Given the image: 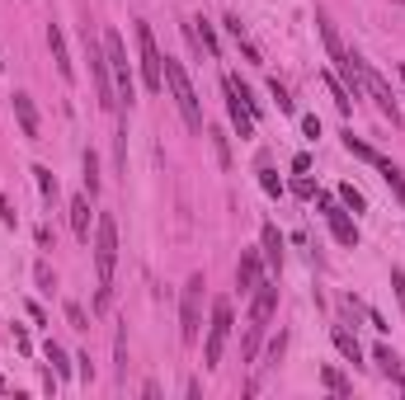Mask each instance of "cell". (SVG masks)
<instances>
[{
	"label": "cell",
	"mask_w": 405,
	"mask_h": 400,
	"mask_svg": "<svg viewBox=\"0 0 405 400\" xmlns=\"http://www.w3.org/2000/svg\"><path fill=\"white\" fill-rule=\"evenodd\" d=\"M113 264H118V221L109 212L94 226V269H99V307H109V288H113Z\"/></svg>",
	"instance_id": "1"
},
{
	"label": "cell",
	"mask_w": 405,
	"mask_h": 400,
	"mask_svg": "<svg viewBox=\"0 0 405 400\" xmlns=\"http://www.w3.org/2000/svg\"><path fill=\"white\" fill-rule=\"evenodd\" d=\"M165 90L174 94V104H179V113H184V123L198 132L202 127V108H198V94H193V85H188V71L174 57H165Z\"/></svg>",
	"instance_id": "2"
},
{
	"label": "cell",
	"mask_w": 405,
	"mask_h": 400,
	"mask_svg": "<svg viewBox=\"0 0 405 400\" xmlns=\"http://www.w3.org/2000/svg\"><path fill=\"white\" fill-rule=\"evenodd\" d=\"M104 57H109V76H113V94H118V108L137 99V85H132V66H127V52H123V38L118 33H104Z\"/></svg>",
	"instance_id": "3"
},
{
	"label": "cell",
	"mask_w": 405,
	"mask_h": 400,
	"mask_svg": "<svg viewBox=\"0 0 405 400\" xmlns=\"http://www.w3.org/2000/svg\"><path fill=\"white\" fill-rule=\"evenodd\" d=\"M137 52H141V85L151 94H160L165 90V57H160V47H156L151 24H141V19H137Z\"/></svg>",
	"instance_id": "4"
},
{
	"label": "cell",
	"mask_w": 405,
	"mask_h": 400,
	"mask_svg": "<svg viewBox=\"0 0 405 400\" xmlns=\"http://www.w3.org/2000/svg\"><path fill=\"white\" fill-rule=\"evenodd\" d=\"M274 307H278V288H274V283H264V278H259V288H255V302H250L245 358H255V349H259V335H264V325H269V316H274Z\"/></svg>",
	"instance_id": "5"
},
{
	"label": "cell",
	"mask_w": 405,
	"mask_h": 400,
	"mask_svg": "<svg viewBox=\"0 0 405 400\" xmlns=\"http://www.w3.org/2000/svg\"><path fill=\"white\" fill-rule=\"evenodd\" d=\"M202 273H193L184 283V297H179V339L184 344H193V339L202 335Z\"/></svg>",
	"instance_id": "6"
},
{
	"label": "cell",
	"mask_w": 405,
	"mask_h": 400,
	"mask_svg": "<svg viewBox=\"0 0 405 400\" xmlns=\"http://www.w3.org/2000/svg\"><path fill=\"white\" fill-rule=\"evenodd\" d=\"M226 335H231V302L217 297L212 302V325H207V349H202V368H217L226 354Z\"/></svg>",
	"instance_id": "7"
},
{
	"label": "cell",
	"mask_w": 405,
	"mask_h": 400,
	"mask_svg": "<svg viewBox=\"0 0 405 400\" xmlns=\"http://www.w3.org/2000/svg\"><path fill=\"white\" fill-rule=\"evenodd\" d=\"M85 52H90V71H94V90H99V104H104V108H118L113 76H109V57H104V38H90V29H85Z\"/></svg>",
	"instance_id": "8"
},
{
	"label": "cell",
	"mask_w": 405,
	"mask_h": 400,
	"mask_svg": "<svg viewBox=\"0 0 405 400\" xmlns=\"http://www.w3.org/2000/svg\"><path fill=\"white\" fill-rule=\"evenodd\" d=\"M316 202H321V212H326V221H330V231H335V240H340L344 250H359V226H354L349 207H344L340 198H330V193H316Z\"/></svg>",
	"instance_id": "9"
},
{
	"label": "cell",
	"mask_w": 405,
	"mask_h": 400,
	"mask_svg": "<svg viewBox=\"0 0 405 400\" xmlns=\"http://www.w3.org/2000/svg\"><path fill=\"white\" fill-rule=\"evenodd\" d=\"M221 90H226V113H231V127L240 132V137H255V108L245 104V85L236 76L221 80Z\"/></svg>",
	"instance_id": "10"
},
{
	"label": "cell",
	"mask_w": 405,
	"mask_h": 400,
	"mask_svg": "<svg viewBox=\"0 0 405 400\" xmlns=\"http://www.w3.org/2000/svg\"><path fill=\"white\" fill-rule=\"evenodd\" d=\"M354 66H359V80H363V90H368V94H373V99H377V108L387 113L391 123H401V104H396V94L387 90V80L377 76V71H373V66H368V62H363V57H354Z\"/></svg>",
	"instance_id": "11"
},
{
	"label": "cell",
	"mask_w": 405,
	"mask_h": 400,
	"mask_svg": "<svg viewBox=\"0 0 405 400\" xmlns=\"http://www.w3.org/2000/svg\"><path fill=\"white\" fill-rule=\"evenodd\" d=\"M10 104H15V118H19V132L29 141H38V108H33V99L24 90H15L10 94Z\"/></svg>",
	"instance_id": "12"
},
{
	"label": "cell",
	"mask_w": 405,
	"mask_h": 400,
	"mask_svg": "<svg viewBox=\"0 0 405 400\" xmlns=\"http://www.w3.org/2000/svg\"><path fill=\"white\" fill-rule=\"evenodd\" d=\"M47 52H52V62H57V71H62V80L76 76V66H71V52H66V38L57 24H47Z\"/></svg>",
	"instance_id": "13"
},
{
	"label": "cell",
	"mask_w": 405,
	"mask_h": 400,
	"mask_svg": "<svg viewBox=\"0 0 405 400\" xmlns=\"http://www.w3.org/2000/svg\"><path fill=\"white\" fill-rule=\"evenodd\" d=\"M236 288H240V292H255V288H259V254H255V250H245L240 264H236Z\"/></svg>",
	"instance_id": "14"
},
{
	"label": "cell",
	"mask_w": 405,
	"mask_h": 400,
	"mask_svg": "<svg viewBox=\"0 0 405 400\" xmlns=\"http://www.w3.org/2000/svg\"><path fill=\"white\" fill-rule=\"evenodd\" d=\"M71 231H76L80 240H90V193L71 198Z\"/></svg>",
	"instance_id": "15"
},
{
	"label": "cell",
	"mask_w": 405,
	"mask_h": 400,
	"mask_svg": "<svg viewBox=\"0 0 405 400\" xmlns=\"http://www.w3.org/2000/svg\"><path fill=\"white\" fill-rule=\"evenodd\" d=\"M188 38H193L207 57H221V43H217V33H212V24H202V19H198V24H188Z\"/></svg>",
	"instance_id": "16"
},
{
	"label": "cell",
	"mask_w": 405,
	"mask_h": 400,
	"mask_svg": "<svg viewBox=\"0 0 405 400\" xmlns=\"http://www.w3.org/2000/svg\"><path fill=\"white\" fill-rule=\"evenodd\" d=\"M264 259H269V269H283V236H278V226H264Z\"/></svg>",
	"instance_id": "17"
},
{
	"label": "cell",
	"mask_w": 405,
	"mask_h": 400,
	"mask_svg": "<svg viewBox=\"0 0 405 400\" xmlns=\"http://www.w3.org/2000/svg\"><path fill=\"white\" fill-rule=\"evenodd\" d=\"M29 174H33V184H38V193H43L47 202H57V174H52L47 165H33Z\"/></svg>",
	"instance_id": "18"
},
{
	"label": "cell",
	"mask_w": 405,
	"mask_h": 400,
	"mask_svg": "<svg viewBox=\"0 0 405 400\" xmlns=\"http://www.w3.org/2000/svg\"><path fill=\"white\" fill-rule=\"evenodd\" d=\"M335 349H340V354L349 358L354 368H359V363H363V349H359V339L349 335V330H335Z\"/></svg>",
	"instance_id": "19"
},
{
	"label": "cell",
	"mask_w": 405,
	"mask_h": 400,
	"mask_svg": "<svg viewBox=\"0 0 405 400\" xmlns=\"http://www.w3.org/2000/svg\"><path fill=\"white\" fill-rule=\"evenodd\" d=\"M321 386H326V391H335V396H349V391H354V386H349V377H344L340 368H321Z\"/></svg>",
	"instance_id": "20"
},
{
	"label": "cell",
	"mask_w": 405,
	"mask_h": 400,
	"mask_svg": "<svg viewBox=\"0 0 405 400\" xmlns=\"http://www.w3.org/2000/svg\"><path fill=\"white\" fill-rule=\"evenodd\" d=\"M226 29H231V38H236V43H240V47H245V57H250V62H259V47H255V43H250V33H245V24H240V19H226Z\"/></svg>",
	"instance_id": "21"
},
{
	"label": "cell",
	"mask_w": 405,
	"mask_h": 400,
	"mask_svg": "<svg viewBox=\"0 0 405 400\" xmlns=\"http://www.w3.org/2000/svg\"><path fill=\"white\" fill-rule=\"evenodd\" d=\"M344 151H349V155H359V160H373V165H377V151L368 146V141H359L354 132H344Z\"/></svg>",
	"instance_id": "22"
},
{
	"label": "cell",
	"mask_w": 405,
	"mask_h": 400,
	"mask_svg": "<svg viewBox=\"0 0 405 400\" xmlns=\"http://www.w3.org/2000/svg\"><path fill=\"white\" fill-rule=\"evenodd\" d=\"M377 169H382V179H387V184L396 188V198H401V193H405V174L391 165V160H382V155H377Z\"/></svg>",
	"instance_id": "23"
},
{
	"label": "cell",
	"mask_w": 405,
	"mask_h": 400,
	"mask_svg": "<svg viewBox=\"0 0 405 400\" xmlns=\"http://www.w3.org/2000/svg\"><path fill=\"white\" fill-rule=\"evenodd\" d=\"M85 193H99V160H94V151H85Z\"/></svg>",
	"instance_id": "24"
},
{
	"label": "cell",
	"mask_w": 405,
	"mask_h": 400,
	"mask_svg": "<svg viewBox=\"0 0 405 400\" xmlns=\"http://www.w3.org/2000/svg\"><path fill=\"white\" fill-rule=\"evenodd\" d=\"M340 202L349 207V212H363V207H368V202H363V193H359L354 184H340Z\"/></svg>",
	"instance_id": "25"
},
{
	"label": "cell",
	"mask_w": 405,
	"mask_h": 400,
	"mask_svg": "<svg viewBox=\"0 0 405 400\" xmlns=\"http://www.w3.org/2000/svg\"><path fill=\"white\" fill-rule=\"evenodd\" d=\"M47 363H52V372H57V377H66V372H71V363H66V354H62V344H47Z\"/></svg>",
	"instance_id": "26"
},
{
	"label": "cell",
	"mask_w": 405,
	"mask_h": 400,
	"mask_svg": "<svg viewBox=\"0 0 405 400\" xmlns=\"http://www.w3.org/2000/svg\"><path fill=\"white\" fill-rule=\"evenodd\" d=\"M269 90H274V104H278L283 113H292V99H288V90H283L278 80H269Z\"/></svg>",
	"instance_id": "27"
},
{
	"label": "cell",
	"mask_w": 405,
	"mask_h": 400,
	"mask_svg": "<svg viewBox=\"0 0 405 400\" xmlns=\"http://www.w3.org/2000/svg\"><path fill=\"white\" fill-rule=\"evenodd\" d=\"M259 184H264V193H274V198L283 193V184L274 179V169H264V165H259Z\"/></svg>",
	"instance_id": "28"
},
{
	"label": "cell",
	"mask_w": 405,
	"mask_h": 400,
	"mask_svg": "<svg viewBox=\"0 0 405 400\" xmlns=\"http://www.w3.org/2000/svg\"><path fill=\"white\" fill-rule=\"evenodd\" d=\"M391 288H396V302L405 311V269H391Z\"/></svg>",
	"instance_id": "29"
},
{
	"label": "cell",
	"mask_w": 405,
	"mask_h": 400,
	"mask_svg": "<svg viewBox=\"0 0 405 400\" xmlns=\"http://www.w3.org/2000/svg\"><path fill=\"white\" fill-rule=\"evenodd\" d=\"M302 132H307V137H321V118H316V113H307V118H302Z\"/></svg>",
	"instance_id": "30"
},
{
	"label": "cell",
	"mask_w": 405,
	"mask_h": 400,
	"mask_svg": "<svg viewBox=\"0 0 405 400\" xmlns=\"http://www.w3.org/2000/svg\"><path fill=\"white\" fill-rule=\"evenodd\" d=\"M377 363H382V368H387V372H396V363H401V358H396V354H391V349H387V344H382V349H377Z\"/></svg>",
	"instance_id": "31"
},
{
	"label": "cell",
	"mask_w": 405,
	"mask_h": 400,
	"mask_svg": "<svg viewBox=\"0 0 405 400\" xmlns=\"http://www.w3.org/2000/svg\"><path fill=\"white\" fill-rule=\"evenodd\" d=\"M212 151H217V165H231V151H226V137H212Z\"/></svg>",
	"instance_id": "32"
},
{
	"label": "cell",
	"mask_w": 405,
	"mask_h": 400,
	"mask_svg": "<svg viewBox=\"0 0 405 400\" xmlns=\"http://www.w3.org/2000/svg\"><path fill=\"white\" fill-rule=\"evenodd\" d=\"M66 321L76 325V330H85V311H80V307H76V302H71V307H66Z\"/></svg>",
	"instance_id": "33"
},
{
	"label": "cell",
	"mask_w": 405,
	"mask_h": 400,
	"mask_svg": "<svg viewBox=\"0 0 405 400\" xmlns=\"http://www.w3.org/2000/svg\"><path fill=\"white\" fill-rule=\"evenodd\" d=\"M297 193H302V198H316V193H321V188H316L311 179H297Z\"/></svg>",
	"instance_id": "34"
},
{
	"label": "cell",
	"mask_w": 405,
	"mask_h": 400,
	"mask_svg": "<svg viewBox=\"0 0 405 400\" xmlns=\"http://www.w3.org/2000/svg\"><path fill=\"white\" fill-rule=\"evenodd\" d=\"M0 221H5V226H15V212H10V202L0 198Z\"/></svg>",
	"instance_id": "35"
},
{
	"label": "cell",
	"mask_w": 405,
	"mask_h": 400,
	"mask_svg": "<svg viewBox=\"0 0 405 400\" xmlns=\"http://www.w3.org/2000/svg\"><path fill=\"white\" fill-rule=\"evenodd\" d=\"M0 391H5V382H0Z\"/></svg>",
	"instance_id": "36"
},
{
	"label": "cell",
	"mask_w": 405,
	"mask_h": 400,
	"mask_svg": "<svg viewBox=\"0 0 405 400\" xmlns=\"http://www.w3.org/2000/svg\"><path fill=\"white\" fill-rule=\"evenodd\" d=\"M401 76H405V66H401Z\"/></svg>",
	"instance_id": "37"
},
{
	"label": "cell",
	"mask_w": 405,
	"mask_h": 400,
	"mask_svg": "<svg viewBox=\"0 0 405 400\" xmlns=\"http://www.w3.org/2000/svg\"><path fill=\"white\" fill-rule=\"evenodd\" d=\"M401 202H405V193H401Z\"/></svg>",
	"instance_id": "38"
},
{
	"label": "cell",
	"mask_w": 405,
	"mask_h": 400,
	"mask_svg": "<svg viewBox=\"0 0 405 400\" xmlns=\"http://www.w3.org/2000/svg\"><path fill=\"white\" fill-rule=\"evenodd\" d=\"M0 66H5V62H0Z\"/></svg>",
	"instance_id": "39"
}]
</instances>
